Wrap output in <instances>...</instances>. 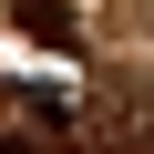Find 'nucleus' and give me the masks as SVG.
Listing matches in <instances>:
<instances>
[{
    "instance_id": "2",
    "label": "nucleus",
    "mask_w": 154,
    "mask_h": 154,
    "mask_svg": "<svg viewBox=\"0 0 154 154\" xmlns=\"http://www.w3.org/2000/svg\"><path fill=\"white\" fill-rule=\"evenodd\" d=\"M11 21L41 41V51H72L82 41V21H72V0H11Z\"/></svg>"
},
{
    "instance_id": "1",
    "label": "nucleus",
    "mask_w": 154,
    "mask_h": 154,
    "mask_svg": "<svg viewBox=\"0 0 154 154\" xmlns=\"http://www.w3.org/2000/svg\"><path fill=\"white\" fill-rule=\"evenodd\" d=\"M93 113V144L82 154H144L154 144V103H134V93H103V103H82Z\"/></svg>"
}]
</instances>
